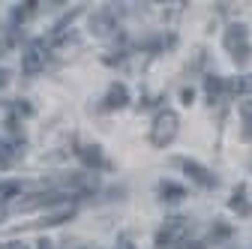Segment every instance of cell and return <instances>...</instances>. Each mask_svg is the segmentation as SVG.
<instances>
[{"mask_svg": "<svg viewBox=\"0 0 252 249\" xmlns=\"http://www.w3.org/2000/svg\"><path fill=\"white\" fill-rule=\"evenodd\" d=\"M177 126H180V117L177 111L171 108H162L159 114L153 117V126H150V144L153 147H168L177 135Z\"/></svg>", "mask_w": 252, "mask_h": 249, "instance_id": "cell-1", "label": "cell"}, {"mask_svg": "<svg viewBox=\"0 0 252 249\" xmlns=\"http://www.w3.org/2000/svg\"><path fill=\"white\" fill-rule=\"evenodd\" d=\"M186 237H189V219L171 216V219H165V225L159 228V234H156V249H183Z\"/></svg>", "mask_w": 252, "mask_h": 249, "instance_id": "cell-2", "label": "cell"}, {"mask_svg": "<svg viewBox=\"0 0 252 249\" xmlns=\"http://www.w3.org/2000/svg\"><path fill=\"white\" fill-rule=\"evenodd\" d=\"M42 66H45V42L33 39V42L27 45V51L21 54V72L24 75H36Z\"/></svg>", "mask_w": 252, "mask_h": 249, "instance_id": "cell-3", "label": "cell"}, {"mask_svg": "<svg viewBox=\"0 0 252 249\" xmlns=\"http://www.w3.org/2000/svg\"><path fill=\"white\" fill-rule=\"evenodd\" d=\"M174 162H177V165H180V168H183V171H186L189 177H192V180H195L198 186H204V189H213V186L219 183V180H216V174H213L210 168L198 165L195 159H174Z\"/></svg>", "mask_w": 252, "mask_h": 249, "instance_id": "cell-4", "label": "cell"}, {"mask_svg": "<svg viewBox=\"0 0 252 249\" xmlns=\"http://www.w3.org/2000/svg\"><path fill=\"white\" fill-rule=\"evenodd\" d=\"M126 102H129V90H126V84L114 81V84L108 87V93H105V99H102V111H117V108H123Z\"/></svg>", "mask_w": 252, "mask_h": 249, "instance_id": "cell-5", "label": "cell"}, {"mask_svg": "<svg viewBox=\"0 0 252 249\" xmlns=\"http://www.w3.org/2000/svg\"><path fill=\"white\" fill-rule=\"evenodd\" d=\"M243 45H249V27H246V24H231V27L225 30V48L234 54V51L243 48Z\"/></svg>", "mask_w": 252, "mask_h": 249, "instance_id": "cell-6", "label": "cell"}, {"mask_svg": "<svg viewBox=\"0 0 252 249\" xmlns=\"http://www.w3.org/2000/svg\"><path fill=\"white\" fill-rule=\"evenodd\" d=\"M78 156H81V162H84L87 168H108V162H105V156H102V147H99V144H87V147H81Z\"/></svg>", "mask_w": 252, "mask_h": 249, "instance_id": "cell-7", "label": "cell"}, {"mask_svg": "<svg viewBox=\"0 0 252 249\" xmlns=\"http://www.w3.org/2000/svg\"><path fill=\"white\" fill-rule=\"evenodd\" d=\"M75 216V207L69 204V207H60L57 213H48V216H42L39 222H30L33 228H51V225H63V222H69Z\"/></svg>", "mask_w": 252, "mask_h": 249, "instance_id": "cell-8", "label": "cell"}, {"mask_svg": "<svg viewBox=\"0 0 252 249\" xmlns=\"http://www.w3.org/2000/svg\"><path fill=\"white\" fill-rule=\"evenodd\" d=\"M159 195H162V201H183L186 198V189L180 183H174V180H159Z\"/></svg>", "mask_w": 252, "mask_h": 249, "instance_id": "cell-9", "label": "cell"}, {"mask_svg": "<svg viewBox=\"0 0 252 249\" xmlns=\"http://www.w3.org/2000/svg\"><path fill=\"white\" fill-rule=\"evenodd\" d=\"M21 144L18 141H0V168H9L18 156H21Z\"/></svg>", "mask_w": 252, "mask_h": 249, "instance_id": "cell-10", "label": "cell"}, {"mask_svg": "<svg viewBox=\"0 0 252 249\" xmlns=\"http://www.w3.org/2000/svg\"><path fill=\"white\" fill-rule=\"evenodd\" d=\"M204 93H207V99L210 102H216L219 96L225 93V78H219V75H210L207 81H204Z\"/></svg>", "mask_w": 252, "mask_h": 249, "instance_id": "cell-11", "label": "cell"}, {"mask_svg": "<svg viewBox=\"0 0 252 249\" xmlns=\"http://www.w3.org/2000/svg\"><path fill=\"white\" fill-rule=\"evenodd\" d=\"M21 192V180H0V204H6Z\"/></svg>", "mask_w": 252, "mask_h": 249, "instance_id": "cell-12", "label": "cell"}, {"mask_svg": "<svg viewBox=\"0 0 252 249\" xmlns=\"http://www.w3.org/2000/svg\"><path fill=\"white\" fill-rule=\"evenodd\" d=\"M228 207H231V210H240V213H252V207L246 204V186H237V189H234Z\"/></svg>", "mask_w": 252, "mask_h": 249, "instance_id": "cell-13", "label": "cell"}, {"mask_svg": "<svg viewBox=\"0 0 252 249\" xmlns=\"http://www.w3.org/2000/svg\"><path fill=\"white\" fill-rule=\"evenodd\" d=\"M240 117H243V138H252V99L240 102Z\"/></svg>", "mask_w": 252, "mask_h": 249, "instance_id": "cell-14", "label": "cell"}, {"mask_svg": "<svg viewBox=\"0 0 252 249\" xmlns=\"http://www.w3.org/2000/svg\"><path fill=\"white\" fill-rule=\"evenodd\" d=\"M93 30H96L99 36L111 33V30H114V18L111 15H96V18H93Z\"/></svg>", "mask_w": 252, "mask_h": 249, "instance_id": "cell-15", "label": "cell"}, {"mask_svg": "<svg viewBox=\"0 0 252 249\" xmlns=\"http://www.w3.org/2000/svg\"><path fill=\"white\" fill-rule=\"evenodd\" d=\"M231 57H234V63H237V66H246L249 60H252V45H243V48H237Z\"/></svg>", "mask_w": 252, "mask_h": 249, "instance_id": "cell-16", "label": "cell"}, {"mask_svg": "<svg viewBox=\"0 0 252 249\" xmlns=\"http://www.w3.org/2000/svg\"><path fill=\"white\" fill-rule=\"evenodd\" d=\"M0 249H30V246H27L24 240H9V243H3Z\"/></svg>", "mask_w": 252, "mask_h": 249, "instance_id": "cell-17", "label": "cell"}, {"mask_svg": "<svg viewBox=\"0 0 252 249\" xmlns=\"http://www.w3.org/2000/svg\"><path fill=\"white\" fill-rule=\"evenodd\" d=\"M9 81V69H0V87H3Z\"/></svg>", "mask_w": 252, "mask_h": 249, "instance_id": "cell-18", "label": "cell"}, {"mask_svg": "<svg viewBox=\"0 0 252 249\" xmlns=\"http://www.w3.org/2000/svg\"><path fill=\"white\" fill-rule=\"evenodd\" d=\"M51 246H54L51 240H39V243H36V249H51Z\"/></svg>", "mask_w": 252, "mask_h": 249, "instance_id": "cell-19", "label": "cell"}, {"mask_svg": "<svg viewBox=\"0 0 252 249\" xmlns=\"http://www.w3.org/2000/svg\"><path fill=\"white\" fill-rule=\"evenodd\" d=\"M117 249H135V246H132L129 240H120V243H117Z\"/></svg>", "mask_w": 252, "mask_h": 249, "instance_id": "cell-20", "label": "cell"}, {"mask_svg": "<svg viewBox=\"0 0 252 249\" xmlns=\"http://www.w3.org/2000/svg\"><path fill=\"white\" fill-rule=\"evenodd\" d=\"M3 216H6V210H3V207H0V219H3Z\"/></svg>", "mask_w": 252, "mask_h": 249, "instance_id": "cell-21", "label": "cell"}]
</instances>
